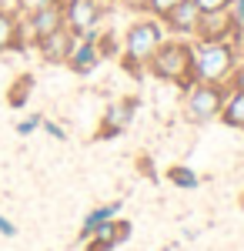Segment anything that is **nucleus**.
Wrapping results in <instances>:
<instances>
[{"label": "nucleus", "mask_w": 244, "mask_h": 251, "mask_svg": "<svg viewBox=\"0 0 244 251\" xmlns=\"http://www.w3.org/2000/svg\"><path fill=\"white\" fill-rule=\"evenodd\" d=\"M238 71L234 40H191V80L231 84Z\"/></svg>", "instance_id": "nucleus-1"}, {"label": "nucleus", "mask_w": 244, "mask_h": 251, "mask_svg": "<svg viewBox=\"0 0 244 251\" xmlns=\"http://www.w3.org/2000/svg\"><path fill=\"white\" fill-rule=\"evenodd\" d=\"M168 30L161 17L154 14H137V20H131V27L124 30V44H121V64L131 71V74H141L147 67V60L154 57V50L164 44Z\"/></svg>", "instance_id": "nucleus-2"}, {"label": "nucleus", "mask_w": 244, "mask_h": 251, "mask_svg": "<svg viewBox=\"0 0 244 251\" xmlns=\"http://www.w3.org/2000/svg\"><path fill=\"white\" fill-rule=\"evenodd\" d=\"M147 71L154 80H164L174 87H188L191 80V40L188 37H164V44L154 50V57L147 60Z\"/></svg>", "instance_id": "nucleus-3"}, {"label": "nucleus", "mask_w": 244, "mask_h": 251, "mask_svg": "<svg viewBox=\"0 0 244 251\" xmlns=\"http://www.w3.org/2000/svg\"><path fill=\"white\" fill-rule=\"evenodd\" d=\"M227 84H201L194 80L184 87V97H181V111H184V121L188 124H207L221 114V104H224Z\"/></svg>", "instance_id": "nucleus-4"}, {"label": "nucleus", "mask_w": 244, "mask_h": 251, "mask_svg": "<svg viewBox=\"0 0 244 251\" xmlns=\"http://www.w3.org/2000/svg\"><path fill=\"white\" fill-rule=\"evenodd\" d=\"M104 14H107L104 0H64V27L74 37H91V34H97Z\"/></svg>", "instance_id": "nucleus-5"}, {"label": "nucleus", "mask_w": 244, "mask_h": 251, "mask_svg": "<svg viewBox=\"0 0 244 251\" xmlns=\"http://www.w3.org/2000/svg\"><path fill=\"white\" fill-rule=\"evenodd\" d=\"M137 97L127 94V97H117V100H111L107 107H104V117H100V127H97V137L100 141H107V137H117L124 134L127 127L134 124V114H137Z\"/></svg>", "instance_id": "nucleus-6"}, {"label": "nucleus", "mask_w": 244, "mask_h": 251, "mask_svg": "<svg viewBox=\"0 0 244 251\" xmlns=\"http://www.w3.org/2000/svg\"><path fill=\"white\" fill-rule=\"evenodd\" d=\"M57 27H64V0L24 14V30H27V40H30V44H37V40H44L47 34H54Z\"/></svg>", "instance_id": "nucleus-7"}, {"label": "nucleus", "mask_w": 244, "mask_h": 251, "mask_svg": "<svg viewBox=\"0 0 244 251\" xmlns=\"http://www.w3.org/2000/svg\"><path fill=\"white\" fill-rule=\"evenodd\" d=\"M197 17H201L197 0H177L168 14H161V24H164V30L174 34V37H194Z\"/></svg>", "instance_id": "nucleus-8"}, {"label": "nucleus", "mask_w": 244, "mask_h": 251, "mask_svg": "<svg viewBox=\"0 0 244 251\" xmlns=\"http://www.w3.org/2000/svg\"><path fill=\"white\" fill-rule=\"evenodd\" d=\"M194 40H238L231 14L227 10H201L197 27H194Z\"/></svg>", "instance_id": "nucleus-9"}, {"label": "nucleus", "mask_w": 244, "mask_h": 251, "mask_svg": "<svg viewBox=\"0 0 244 251\" xmlns=\"http://www.w3.org/2000/svg\"><path fill=\"white\" fill-rule=\"evenodd\" d=\"M74 44H77V37L67 30V27H57L54 34H47L44 40H37L34 47H37V54L47 60V64H64V60L71 57Z\"/></svg>", "instance_id": "nucleus-10"}, {"label": "nucleus", "mask_w": 244, "mask_h": 251, "mask_svg": "<svg viewBox=\"0 0 244 251\" xmlns=\"http://www.w3.org/2000/svg\"><path fill=\"white\" fill-rule=\"evenodd\" d=\"M30 40L24 30V17L10 7H0V54L3 50H24Z\"/></svg>", "instance_id": "nucleus-11"}, {"label": "nucleus", "mask_w": 244, "mask_h": 251, "mask_svg": "<svg viewBox=\"0 0 244 251\" xmlns=\"http://www.w3.org/2000/svg\"><path fill=\"white\" fill-rule=\"evenodd\" d=\"M104 60V54H100V47H97V34H91V37H77L74 50H71V57L64 60L74 74H91L97 64Z\"/></svg>", "instance_id": "nucleus-12"}, {"label": "nucleus", "mask_w": 244, "mask_h": 251, "mask_svg": "<svg viewBox=\"0 0 244 251\" xmlns=\"http://www.w3.org/2000/svg\"><path fill=\"white\" fill-rule=\"evenodd\" d=\"M221 124L234 127V131H244V80L241 84H227L224 104H221Z\"/></svg>", "instance_id": "nucleus-13"}, {"label": "nucleus", "mask_w": 244, "mask_h": 251, "mask_svg": "<svg viewBox=\"0 0 244 251\" xmlns=\"http://www.w3.org/2000/svg\"><path fill=\"white\" fill-rule=\"evenodd\" d=\"M117 211H121V204H100V208H94V211L84 218V225H80V238H91L100 225L114 221V218H117Z\"/></svg>", "instance_id": "nucleus-14"}, {"label": "nucleus", "mask_w": 244, "mask_h": 251, "mask_svg": "<svg viewBox=\"0 0 244 251\" xmlns=\"http://www.w3.org/2000/svg\"><path fill=\"white\" fill-rule=\"evenodd\" d=\"M94 234L107 238L114 248H117V245H124V241L131 238V221H124V218H114V221H107V225H100Z\"/></svg>", "instance_id": "nucleus-15"}, {"label": "nucleus", "mask_w": 244, "mask_h": 251, "mask_svg": "<svg viewBox=\"0 0 244 251\" xmlns=\"http://www.w3.org/2000/svg\"><path fill=\"white\" fill-rule=\"evenodd\" d=\"M34 91V77L30 74H20L10 87H7V100H10V107H24L27 104V97Z\"/></svg>", "instance_id": "nucleus-16"}, {"label": "nucleus", "mask_w": 244, "mask_h": 251, "mask_svg": "<svg viewBox=\"0 0 244 251\" xmlns=\"http://www.w3.org/2000/svg\"><path fill=\"white\" fill-rule=\"evenodd\" d=\"M168 181L171 184H177V188H197V174L184 168V164H171L168 168Z\"/></svg>", "instance_id": "nucleus-17"}, {"label": "nucleus", "mask_w": 244, "mask_h": 251, "mask_svg": "<svg viewBox=\"0 0 244 251\" xmlns=\"http://www.w3.org/2000/svg\"><path fill=\"white\" fill-rule=\"evenodd\" d=\"M227 14L234 20V30H238V37L244 34V0H231L227 3Z\"/></svg>", "instance_id": "nucleus-18"}, {"label": "nucleus", "mask_w": 244, "mask_h": 251, "mask_svg": "<svg viewBox=\"0 0 244 251\" xmlns=\"http://www.w3.org/2000/svg\"><path fill=\"white\" fill-rule=\"evenodd\" d=\"M40 124H44V117H40V114H34V117H24V121L17 124V134H34V131H37Z\"/></svg>", "instance_id": "nucleus-19"}, {"label": "nucleus", "mask_w": 244, "mask_h": 251, "mask_svg": "<svg viewBox=\"0 0 244 251\" xmlns=\"http://www.w3.org/2000/svg\"><path fill=\"white\" fill-rule=\"evenodd\" d=\"M84 251H114V245L107 241V238H100V234H91L87 238V248Z\"/></svg>", "instance_id": "nucleus-20"}, {"label": "nucleus", "mask_w": 244, "mask_h": 251, "mask_svg": "<svg viewBox=\"0 0 244 251\" xmlns=\"http://www.w3.org/2000/svg\"><path fill=\"white\" fill-rule=\"evenodd\" d=\"M177 0H150V7H147V14H154V17H161V14H168L171 7H174Z\"/></svg>", "instance_id": "nucleus-21"}, {"label": "nucleus", "mask_w": 244, "mask_h": 251, "mask_svg": "<svg viewBox=\"0 0 244 251\" xmlns=\"http://www.w3.org/2000/svg\"><path fill=\"white\" fill-rule=\"evenodd\" d=\"M127 10H134V14H147V7H150V0H121Z\"/></svg>", "instance_id": "nucleus-22"}, {"label": "nucleus", "mask_w": 244, "mask_h": 251, "mask_svg": "<svg viewBox=\"0 0 244 251\" xmlns=\"http://www.w3.org/2000/svg\"><path fill=\"white\" fill-rule=\"evenodd\" d=\"M227 3H231V0H197L201 10H227Z\"/></svg>", "instance_id": "nucleus-23"}, {"label": "nucleus", "mask_w": 244, "mask_h": 251, "mask_svg": "<svg viewBox=\"0 0 244 251\" xmlns=\"http://www.w3.org/2000/svg\"><path fill=\"white\" fill-rule=\"evenodd\" d=\"M137 171L144 174V177H154V164H150V157H147V154L137 157Z\"/></svg>", "instance_id": "nucleus-24"}, {"label": "nucleus", "mask_w": 244, "mask_h": 251, "mask_svg": "<svg viewBox=\"0 0 244 251\" xmlns=\"http://www.w3.org/2000/svg\"><path fill=\"white\" fill-rule=\"evenodd\" d=\"M40 127H44V131H47L50 137H60V141H64V127H57V124H50V121H44Z\"/></svg>", "instance_id": "nucleus-25"}, {"label": "nucleus", "mask_w": 244, "mask_h": 251, "mask_svg": "<svg viewBox=\"0 0 244 251\" xmlns=\"http://www.w3.org/2000/svg\"><path fill=\"white\" fill-rule=\"evenodd\" d=\"M0 234H7V238H14V234H17V228H14V225H10L3 214H0Z\"/></svg>", "instance_id": "nucleus-26"}, {"label": "nucleus", "mask_w": 244, "mask_h": 251, "mask_svg": "<svg viewBox=\"0 0 244 251\" xmlns=\"http://www.w3.org/2000/svg\"><path fill=\"white\" fill-rule=\"evenodd\" d=\"M47 3H60V0H24L27 10H37V7H47Z\"/></svg>", "instance_id": "nucleus-27"}, {"label": "nucleus", "mask_w": 244, "mask_h": 251, "mask_svg": "<svg viewBox=\"0 0 244 251\" xmlns=\"http://www.w3.org/2000/svg\"><path fill=\"white\" fill-rule=\"evenodd\" d=\"M241 204H244V198H241Z\"/></svg>", "instance_id": "nucleus-28"}]
</instances>
